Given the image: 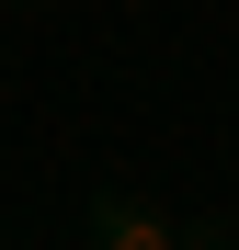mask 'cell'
Listing matches in <instances>:
<instances>
[{"instance_id":"cell-2","label":"cell","mask_w":239,"mask_h":250,"mask_svg":"<svg viewBox=\"0 0 239 250\" xmlns=\"http://www.w3.org/2000/svg\"><path fill=\"white\" fill-rule=\"evenodd\" d=\"M0 12H34V0H0Z\"/></svg>"},{"instance_id":"cell-1","label":"cell","mask_w":239,"mask_h":250,"mask_svg":"<svg viewBox=\"0 0 239 250\" xmlns=\"http://www.w3.org/2000/svg\"><path fill=\"white\" fill-rule=\"evenodd\" d=\"M80 228H91V250H194V228L171 205H148V193H91Z\"/></svg>"}]
</instances>
